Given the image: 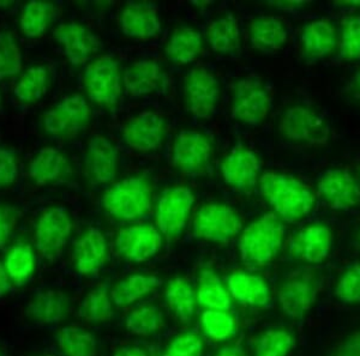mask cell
<instances>
[{
  "label": "cell",
  "instance_id": "4316f807",
  "mask_svg": "<svg viewBox=\"0 0 360 356\" xmlns=\"http://www.w3.org/2000/svg\"><path fill=\"white\" fill-rule=\"evenodd\" d=\"M71 311L69 295L57 289L39 291L25 308L29 319L41 324H57L65 320Z\"/></svg>",
  "mask_w": 360,
  "mask_h": 356
},
{
  "label": "cell",
  "instance_id": "cb8c5ba5",
  "mask_svg": "<svg viewBox=\"0 0 360 356\" xmlns=\"http://www.w3.org/2000/svg\"><path fill=\"white\" fill-rule=\"evenodd\" d=\"M226 286L232 300L250 308H269L271 291L262 276L248 271H233L227 277Z\"/></svg>",
  "mask_w": 360,
  "mask_h": 356
},
{
  "label": "cell",
  "instance_id": "e0dca14e",
  "mask_svg": "<svg viewBox=\"0 0 360 356\" xmlns=\"http://www.w3.org/2000/svg\"><path fill=\"white\" fill-rule=\"evenodd\" d=\"M220 94V86L212 72L195 69L185 79V98L188 111L196 118L207 119L213 114Z\"/></svg>",
  "mask_w": 360,
  "mask_h": 356
},
{
  "label": "cell",
  "instance_id": "816d5d0a",
  "mask_svg": "<svg viewBox=\"0 0 360 356\" xmlns=\"http://www.w3.org/2000/svg\"><path fill=\"white\" fill-rule=\"evenodd\" d=\"M347 93L351 98L360 103V67L354 72L351 81L348 83Z\"/></svg>",
  "mask_w": 360,
  "mask_h": 356
},
{
  "label": "cell",
  "instance_id": "74e56055",
  "mask_svg": "<svg viewBox=\"0 0 360 356\" xmlns=\"http://www.w3.org/2000/svg\"><path fill=\"white\" fill-rule=\"evenodd\" d=\"M64 356H95L98 342L95 336L79 327H65L56 336Z\"/></svg>",
  "mask_w": 360,
  "mask_h": 356
},
{
  "label": "cell",
  "instance_id": "d4e9b609",
  "mask_svg": "<svg viewBox=\"0 0 360 356\" xmlns=\"http://www.w3.org/2000/svg\"><path fill=\"white\" fill-rule=\"evenodd\" d=\"M29 174L37 185L64 184L71 180L74 169L65 154L45 147L30 162Z\"/></svg>",
  "mask_w": 360,
  "mask_h": 356
},
{
  "label": "cell",
  "instance_id": "4dcf8cb0",
  "mask_svg": "<svg viewBox=\"0 0 360 356\" xmlns=\"http://www.w3.org/2000/svg\"><path fill=\"white\" fill-rule=\"evenodd\" d=\"M78 315L88 323L103 324L113 318L115 303L112 299V286L103 282L86 295L78 308Z\"/></svg>",
  "mask_w": 360,
  "mask_h": 356
},
{
  "label": "cell",
  "instance_id": "ee69618b",
  "mask_svg": "<svg viewBox=\"0 0 360 356\" xmlns=\"http://www.w3.org/2000/svg\"><path fill=\"white\" fill-rule=\"evenodd\" d=\"M336 298L348 305L360 303V263H354L340 275L335 284Z\"/></svg>",
  "mask_w": 360,
  "mask_h": 356
},
{
  "label": "cell",
  "instance_id": "bcb514c9",
  "mask_svg": "<svg viewBox=\"0 0 360 356\" xmlns=\"http://www.w3.org/2000/svg\"><path fill=\"white\" fill-rule=\"evenodd\" d=\"M18 161L13 150L0 145V189L8 187L16 180Z\"/></svg>",
  "mask_w": 360,
  "mask_h": 356
},
{
  "label": "cell",
  "instance_id": "5bb4252c",
  "mask_svg": "<svg viewBox=\"0 0 360 356\" xmlns=\"http://www.w3.org/2000/svg\"><path fill=\"white\" fill-rule=\"evenodd\" d=\"M259 172V156L244 144H237L221 162L222 176L226 183L242 192H251L255 189Z\"/></svg>",
  "mask_w": 360,
  "mask_h": 356
},
{
  "label": "cell",
  "instance_id": "2e32d148",
  "mask_svg": "<svg viewBox=\"0 0 360 356\" xmlns=\"http://www.w3.org/2000/svg\"><path fill=\"white\" fill-rule=\"evenodd\" d=\"M213 149V138L210 136L197 131L181 132L173 145V164L181 172L188 174L203 172Z\"/></svg>",
  "mask_w": 360,
  "mask_h": 356
},
{
  "label": "cell",
  "instance_id": "f5cc1de1",
  "mask_svg": "<svg viewBox=\"0 0 360 356\" xmlns=\"http://www.w3.org/2000/svg\"><path fill=\"white\" fill-rule=\"evenodd\" d=\"M215 356H246V352L242 344L233 343L220 349Z\"/></svg>",
  "mask_w": 360,
  "mask_h": 356
},
{
  "label": "cell",
  "instance_id": "8d00e7d4",
  "mask_svg": "<svg viewBox=\"0 0 360 356\" xmlns=\"http://www.w3.org/2000/svg\"><path fill=\"white\" fill-rule=\"evenodd\" d=\"M4 266L13 286H23L35 271L33 249L27 242H18L6 253Z\"/></svg>",
  "mask_w": 360,
  "mask_h": 356
},
{
  "label": "cell",
  "instance_id": "7402d4cb",
  "mask_svg": "<svg viewBox=\"0 0 360 356\" xmlns=\"http://www.w3.org/2000/svg\"><path fill=\"white\" fill-rule=\"evenodd\" d=\"M54 39L64 49L72 66H81L100 47V40L89 28L79 23H65L54 30Z\"/></svg>",
  "mask_w": 360,
  "mask_h": 356
},
{
  "label": "cell",
  "instance_id": "91938a15",
  "mask_svg": "<svg viewBox=\"0 0 360 356\" xmlns=\"http://www.w3.org/2000/svg\"><path fill=\"white\" fill-rule=\"evenodd\" d=\"M42 356H52V355H42Z\"/></svg>",
  "mask_w": 360,
  "mask_h": 356
},
{
  "label": "cell",
  "instance_id": "836d02e7",
  "mask_svg": "<svg viewBox=\"0 0 360 356\" xmlns=\"http://www.w3.org/2000/svg\"><path fill=\"white\" fill-rule=\"evenodd\" d=\"M207 39L214 51L221 54L237 53L240 48V30L232 13H226L209 25Z\"/></svg>",
  "mask_w": 360,
  "mask_h": 356
},
{
  "label": "cell",
  "instance_id": "94428289",
  "mask_svg": "<svg viewBox=\"0 0 360 356\" xmlns=\"http://www.w3.org/2000/svg\"><path fill=\"white\" fill-rule=\"evenodd\" d=\"M0 356H3V355H1V352H0Z\"/></svg>",
  "mask_w": 360,
  "mask_h": 356
},
{
  "label": "cell",
  "instance_id": "ab89813d",
  "mask_svg": "<svg viewBox=\"0 0 360 356\" xmlns=\"http://www.w3.org/2000/svg\"><path fill=\"white\" fill-rule=\"evenodd\" d=\"M201 327L205 335L214 342L231 340L238 330L237 319L229 310H205Z\"/></svg>",
  "mask_w": 360,
  "mask_h": 356
},
{
  "label": "cell",
  "instance_id": "44dd1931",
  "mask_svg": "<svg viewBox=\"0 0 360 356\" xmlns=\"http://www.w3.org/2000/svg\"><path fill=\"white\" fill-rule=\"evenodd\" d=\"M339 44L335 25L328 18H319L304 25L300 34V51L304 60L316 62L330 57Z\"/></svg>",
  "mask_w": 360,
  "mask_h": 356
},
{
  "label": "cell",
  "instance_id": "9a60e30c",
  "mask_svg": "<svg viewBox=\"0 0 360 356\" xmlns=\"http://www.w3.org/2000/svg\"><path fill=\"white\" fill-rule=\"evenodd\" d=\"M333 246V232L323 222H315L299 230L290 242L292 257L309 264H322L327 261Z\"/></svg>",
  "mask_w": 360,
  "mask_h": 356
},
{
  "label": "cell",
  "instance_id": "681fc988",
  "mask_svg": "<svg viewBox=\"0 0 360 356\" xmlns=\"http://www.w3.org/2000/svg\"><path fill=\"white\" fill-rule=\"evenodd\" d=\"M307 1L304 0H278V1H270V6L273 8H278V10H283V11H297L303 8L304 6H307Z\"/></svg>",
  "mask_w": 360,
  "mask_h": 356
},
{
  "label": "cell",
  "instance_id": "f546056e",
  "mask_svg": "<svg viewBox=\"0 0 360 356\" xmlns=\"http://www.w3.org/2000/svg\"><path fill=\"white\" fill-rule=\"evenodd\" d=\"M250 40L257 51L274 52L286 44L287 29L275 17H257L250 25Z\"/></svg>",
  "mask_w": 360,
  "mask_h": 356
},
{
  "label": "cell",
  "instance_id": "c3c4849f",
  "mask_svg": "<svg viewBox=\"0 0 360 356\" xmlns=\"http://www.w3.org/2000/svg\"><path fill=\"white\" fill-rule=\"evenodd\" d=\"M329 356H360V329L346 337Z\"/></svg>",
  "mask_w": 360,
  "mask_h": 356
},
{
  "label": "cell",
  "instance_id": "f6af8a7d",
  "mask_svg": "<svg viewBox=\"0 0 360 356\" xmlns=\"http://www.w3.org/2000/svg\"><path fill=\"white\" fill-rule=\"evenodd\" d=\"M205 343L196 332H181L167 344L164 356H202Z\"/></svg>",
  "mask_w": 360,
  "mask_h": 356
},
{
  "label": "cell",
  "instance_id": "1f68e13d",
  "mask_svg": "<svg viewBox=\"0 0 360 356\" xmlns=\"http://www.w3.org/2000/svg\"><path fill=\"white\" fill-rule=\"evenodd\" d=\"M165 299L169 310L183 322L193 318L196 311V289L188 279L176 276L169 279L165 289Z\"/></svg>",
  "mask_w": 360,
  "mask_h": 356
},
{
  "label": "cell",
  "instance_id": "7dc6e473",
  "mask_svg": "<svg viewBox=\"0 0 360 356\" xmlns=\"http://www.w3.org/2000/svg\"><path fill=\"white\" fill-rule=\"evenodd\" d=\"M20 216L21 211L16 206L0 204V247L8 242Z\"/></svg>",
  "mask_w": 360,
  "mask_h": 356
},
{
  "label": "cell",
  "instance_id": "4fadbf2b",
  "mask_svg": "<svg viewBox=\"0 0 360 356\" xmlns=\"http://www.w3.org/2000/svg\"><path fill=\"white\" fill-rule=\"evenodd\" d=\"M162 235L149 225H134L119 230L115 239L118 253L129 262H147L159 253Z\"/></svg>",
  "mask_w": 360,
  "mask_h": 356
},
{
  "label": "cell",
  "instance_id": "e575fe53",
  "mask_svg": "<svg viewBox=\"0 0 360 356\" xmlns=\"http://www.w3.org/2000/svg\"><path fill=\"white\" fill-rule=\"evenodd\" d=\"M52 82V70L47 65H34L25 71L15 88L16 98L23 105H33L41 100Z\"/></svg>",
  "mask_w": 360,
  "mask_h": 356
},
{
  "label": "cell",
  "instance_id": "db71d44e",
  "mask_svg": "<svg viewBox=\"0 0 360 356\" xmlns=\"http://www.w3.org/2000/svg\"><path fill=\"white\" fill-rule=\"evenodd\" d=\"M113 356H149L144 349L135 345H125L115 350Z\"/></svg>",
  "mask_w": 360,
  "mask_h": 356
},
{
  "label": "cell",
  "instance_id": "30bf717a",
  "mask_svg": "<svg viewBox=\"0 0 360 356\" xmlns=\"http://www.w3.org/2000/svg\"><path fill=\"white\" fill-rule=\"evenodd\" d=\"M72 220L65 209L52 206L45 210L35 228L37 247L42 257L47 261L57 258L72 233Z\"/></svg>",
  "mask_w": 360,
  "mask_h": 356
},
{
  "label": "cell",
  "instance_id": "ffe728a7",
  "mask_svg": "<svg viewBox=\"0 0 360 356\" xmlns=\"http://www.w3.org/2000/svg\"><path fill=\"white\" fill-rule=\"evenodd\" d=\"M123 86L132 96L166 94L169 79L159 62L144 59L127 67L123 74Z\"/></svg>",
  "mask_w": 360,
  "mask_h": 356
},
{
  "label": "cell",
  "instance_id": "9c48e42d",
  "mask_svg": "<svg viewBox=\"0 0 360 356\" xmlns=\"http://www.w3.org/2000/svg\"><path fill=\"white\" fill-rule=\"evenodd\" d=\"M195 203L193 191L185 186L166 190L156 206V225L162 237L176 240L183 233Z\"/></svg>",
  "mask_w": 360,
  "mask_h": 356
},
{
  "label": "cell",
  "instance_id": "52a82bcc",
  "mask_svg": "<svg viewBox=\"0 0 360 356\" xmlns=\"http://www.w3.org/2000/svg\"><path fill=\"white\" fill-rule=\"evenodd\" d=\"M242 230L239 213L224 203L202 206L193 221V235L214 244H227Z\"/></svg>",
  "mask_w": 360,
  "mask_h": 356
},
{
  "label": "cell",
  "instance_id": "f907efd6",
  "mask_svg": "<svg viewBox=\"0 0 360 356\" xmlns=\"http://www.w3.org/2000/svg\"><path fill=\"white\" fill-rule=\"evenodd\" d=\"M13 283L5 270L4 263H0V298L13 291Z\"/></svg>",
  "mask_w": 360,
  "mask_h": 356
},
{
  "label": "cell",
  "instance_id": "603a6c76",
  "mask_svg": "<svg viewBox=\"0 0 360 356\" xmlns=\"http://www.w3.org/2000/svg\"><path fill=\"white\" fill-rule=\"evenodd\" d=\"M108 245L105 235L96 228H89L75 244V269L82 276H94L108 261Z\"/></svg>",
  "mask_w": 360,
  "mask_h": 356
},
{
  "label": "cell",
  "instance_id": "6da1fadb",
  "mask_svg": "<svg viewBox=\"0 0 360 356\" xmlns=\"http://www.w3.org/2000/svg\"><path fill=\"white\" fill-rule=\"evenodd\" d=\"M259 189L273 213L283 222H295L311 213L315 195L297 176L266 172L259 179Z\"/></svg>",
  "mask_w": 360,
  "mask_h": 356
},
{
  "label": "cell",
  "instance_id": "60d3db41",
  "mask_svg": "<svg viewBox=\"0 0 360 356\" xmlns=\"http://www.w3.org/2000/svg\"><path fill=\"white\" fill-rule=\"evenodd\" d=\"M164 315L154 305H142L132 310L125 320L127 331L136 336H152L164 327Z\"/></svg>",
  "mask_w": 360,
  "mask_h": 356
},
{
  "label": "cell",
  "instance_id": "3957f363",
  "mask_svg": "<svg viewBox=\"0 0 360 356\" xmlns=\"http://www.w3.org/2000/svg\"><path fill=\"white\" fill-rule=\"evenodd\" d=\"M152 185L146 173L127 178L108 190L103 198V208L112 216L134 221L149 211Z\"/></svg>",
  "mask_w": 360,
  "mask_h": 356
},
{
  "label": "cell",
  "instance_id": "7bdbcfd3",
  "mask_svg": "<svg viewBox=\"0 0 360 356\" xmlns=\"http://www.w3.org/2000/svg\"><path fill=\"white\" fill-rule=\"evenodd\" d=\"M20 46L10 30L0 32V79L16 77L21 72Z\"/></svg>",
  "mask_w": 360,
  "mask_h": 356
},
{
  "label": "cell",
  "instance_id": "277c9868",
  "mask_svg": "<svg viewBox=\"0 0 360 356\" xmlns=\"http://www.w3.org/2000/svg\"><path fill=\"white\" fill-rule=\"evenodd\" d=\"M84 86L90 98L110 113L118 110L123 91V74L115 58H98L86 67Z\"/></svg>",
  "mask_w": 360,
  "mask_h": 356
},
{
  "label": "cell",
  "instance_id": "83f0119b",
  "mask_svg": "<svg viewBox=\"0 0 360 356\" xmlns=\"http://www.w3.org/2000/svg\"><path fill=\"white\" fill-rule=\"evenodd\" d=\"M197 303L205 310H229L232 298L212 264H205L198 271Z\"/></svg>",
  "mask_w": 360,
  "mask_h": 356
},
{
  "label": "cell",
  "instance_id": "7c38bea8",
  "mask_svg": "<svg viewBox=\"0 0 360 356\" xmlns=\"http://www.w3.org/2000/svg\"><path fill=\"white\" fill-rule=\"evenodd\" d=\"M317 191L332 209L345 211L360 203V185L345 168L328 169L319 178Z\"/></svg>",
  "mask_w": 360,
  "mask_h": 356
},
{
  "label": "cell",
  "instance_id": "f35d334b",
  "mask_svg": "<svg viewBox=\"0 0 360 356\" xmlns=\"http://www.w3.org/2000/svg\"><path fill=\"white\" fill-rule=\"evenodd\" d=\"M57 15V8L49 1H30L21 16V29L28 37L37 39L45 34Z\"/></svg>",
  "mask_w": 360,
  "mask_h": 356
},
{
  "label": "cell",
  "instance_id": "8fae6325",
  "mask_svg": "<svg viewBox=\"0 0 360 356\" xmlns=\"http://www.w3.org/2000/svg\"><path fill=\"white\" fill-rule=\"evenodd\" d=\"M319 293V279L310 274L293 275L281 284L278 303L283 315L302 320L311 311Z\"/></svg>",
  "mask_w": 360,
  "mask_h": 356
},
{
  "label": "cell",
  "instance_id": "ac0fdd59",
  "mask_svg": "<svg viewBox=\"0 0 360 356\" xmlns=\"http://www.w3.org/2000/svg\"><path fill=\"white\" fill-rule=\"evenodd\" d=\"M167 133V124L155 112H144L136 115L125 125L123 137L125 143L137 152L155 150Z\"/></svg>",
  "mask_w": 360,
  "mask_h": 356
},
{
  "label": "cell",
  "instance_id": "9f6ffc18",
  "mask_svg": "<svg viewBox=\"0 0 360 356\" xmlns=\"http://www.w3.org/2000/svg\"><path fill=\"white\" fill-rule=\"evenodd\" d=\"M193 5L200 10H203V8H208L210 1H193Z\"/></svg>",
  "mask_w": 360,
  "mask_h": 356
},
{
  "label": "cell",
  "instance_id": "6125c7cd",
  "mask_svg": "<svg viewBox=\"0 0 360 356\" xmlns=\"http://www.w3.org/2000/svg\"><path fill=\"white\" fill-rule=\"evenodd\" d=\"M359 173H360V167H359Z\"/></svg>",
  "mask_w": 360,
  "mask_h": 356
},
{
  "label": "cell",
  "instance_id": "7a4b0ae2",
  "mask_svg": "<svg viewBox=\"0 0 360 356\" xmlns=\"http://www.w3.org/2000/svg\"><path fill=\"white\" fill-rule=\"evenodd\" d=\"M285 227L274 213H264L243 230L239 252L251 268H263L273 262L283 249Z\"/></svg>",
  "mask_w": 360,
  "mask_h": 356
},
{
  "label": "cell",
  "instance_id": "6f0895ef",
  "mask_svg": "<svg viewBox=\"0 0 360 356\" xmlns=\"http://www.w3.org/2000/svg\"><path fill=\"white\" fill-rule=\"evenodd\" d=\"M15 5V1L11 0H0V8H10Z\"/></svg>",
  "mask_w": 360,
  "mask_h": 356
},
{
  "label": "cell",
  "instance_id": "ba28073f",
  "mask_svg": "<svg viewBox=\"0 0 360 356\" xmlns=\"http://www.w3.org/2000/svg\"><path fill=\"white\" fill-rule=\"evenodd\" d=\"M90 117V107L82 95H70L42 115V128L57 138H70L88 126Z\"/></svg>",
  "mask_w": 360,
  "mask_h": 356
},
{
  "label": "cell",
  "instance_id": "484cf974",
  "mask_svg": "<svg viewBox=\"0 0 360 356\" xmlns=\"http://www.w3.org/2000/svg\"><path fill=\"white\" fill-rule=\"evenodd\" d=\"M119 25L127 37L139 40L153 39L161 30V22L155 5L148 1L127 4L120 13Z\"/></svg>",
  "mask_w": 360,
  "mask_h": 356
},
{
  "label": "cell",
  "instance_id": "b9f144b4",
  "mask_svg": "<svg viewBox=\"0 0 360 356\" xmlns=\"http://www.w3.org/2000/svg\"><path fill=\"white\" fill-rule=\"evenodd\" d=\"M339 57L345 62H356L360 59V16L347 15L340 25Z\"/></svg>",
  "mask_w": 360,
  "mask_h": 356
},
{
  "label": "cell",
  "instance_id": "11a10c76",
  "mask_svg": "<svg viewBox=\"0 0 360 356\" xmlns=\"http://www.w3.org/2000/svg\"><path fill=\"white\" fill-rule=\"evenodd\" d=\"M336 6L344 8H360V0H341V1H336Z\"/></svg>",
  "mask_w": 360,
  "mask_h": 356
},
{
  "label": "cell",
  "instance_id": "d6986e66",
  "mask_svg": "<svg viewBox=\"0 0 360 356\" xmlns=\"http://www.w3.org/2000/svg\"><path fill=\"white\" fill-rule=\"evenodd\" d=\"M118 149L111 140L103 136L91 138L84 160V173L90 184L111 183L118 171Z\"/></svg>",
  "mask_w": 360,
  "mask_h": 356
},
{
  "label": "cell",
  "instance_id": "680465c9",
  "mask_svg": "<svg viewBox=\"0 0 360 356\" xmlns=\"http://www.w3.org/2000/svg\"><path fill=\"white\" fill-rule=\"evenodd\" d=\"M1 105H3V98H1V95H0V108H1Z\"/></svg>",
  "mask_w": 360,
  "mask_h": 356
},
{
  "label": "cell",
  "instance_id": "d6a6232c",
  "mask_svg": "<svg viewBox=\"0 0 360 356\" xmlns=\"http://www.w3.org/2000/svg\"><path fill=\"white\" fill-rule=\"evenodd\" d=\"M203 51V40L196 29L181 27L174 30L166 45L167 57L176 64H188Z\"/></svg>",
  "mask_w": 360,
  "mask_h": 356
},
{
  "label": "cell",
  "instance_id": "5b68a950",
  "mask_svg": "<svg viewBox=\"0 0 360 356\" xmlns=\"http://www.w3.org/2000/svg\"><path fill=\"white\" fill-rule=\"evenodd\" d=\"M280 131L286 140L310 145H324L332 135L327 120L311 107L304 105H295L283 112Z\"/></svg>",
  "mask_w": 360,
  "mask_h": 356
},
{
  "label": "cell",
  "instance_id": "8992f818",
  "mask_svg": "<svg viewBox=\"0 0 360 356\" xmlns=\"http://www.w3.org/2000/svg\"><path fill=\"white\" fill-rule=\"evenodd\" d=\"M232 94V113L239 121L248 125H258L269 114L271 91L261 78L244 77L234 81Z\"/></svg>",
  "mask_w": 360,
  "mask_h": 356
},
{
  "label": "cell",
  "instance_id": "d590c367",
  "mask_svg": "<svg viewBox=\"0 0 360 356\" xmlns=\"http://www.w3.org/2000/svg\"><path fill=\"white\" fill-rule=\"evenodd\" d=\"M295 347V337L283 328H270L251 340L254 356H290Z\"/></svg>",
  "mask_w": 360,
  "mask_h": 356
},
{
  "label": "cell",
  "instance_id": "f1b7e54d",
  "mask_svg": "<svg viewBox=\"0 0 360 356\" xmlns=\"http://www.w3.org/2000/svg\"><path fill=\"white\" fill-rule=\"evenodd\" d=\"M159 286L160 279L155 275H129L112 286V299L115 306L129 308L153 294Z\"/></svg>",
  "mask_w": 360,
  "mask_h": 356
}]
</instances>
